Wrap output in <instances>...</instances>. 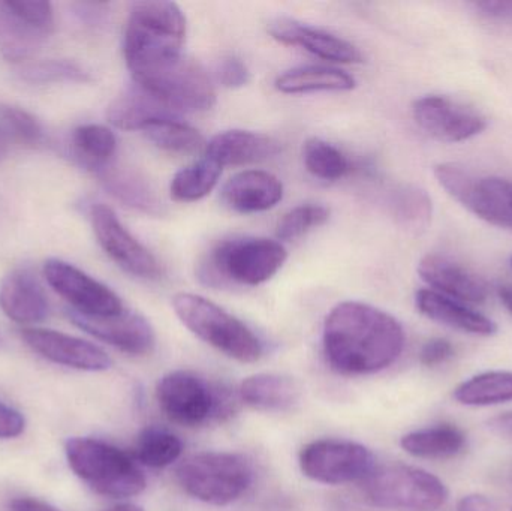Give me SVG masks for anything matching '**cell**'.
<instances>
[{
	"mask_svg": "<svg viewBox=\"0 0 512 511\" xmlns=\"http://www.w3.org/2000/svg\"><path fill=\"white\" fill-rule=\"evenodd\" d=\"M324 353L334 371L369 375L393 365L405 348L402 324L382 309L361 302L334 306L325 318Z\"/></svg>",
	"mask_w": 512,
	"mask_h": 511,
	"instance_id": "cell-1",
	"label": "cell"
},
{
	"mask_svg": "<svg viewBox=\"0 0 512 511\" xmlns=\"http://www.w3.org/2000/svg\"><path fill=\"white\" fill-rule=\"evenodd\" d=\"M186 29L185 14L177 3L147 0L132 5L123 53L134 83H150L185 57Z\"/></svg>",
	"mask_w": 512,
	"mask_h": 511,
	"instance_id": "cell-2",
	"label": "cell"
},
{
	"mask_svg": "<svg viewBox=\"0 0 512 511\" xmlns=\"http://www.w3.org/2000/svg\"><path fill=\"white\" fill-rule=\"evenodd\" d=\"M66 459L75 476L96 494L108 498L137 497L147 486L143 471L134 459L95 438H71L65 444Z\"/></svg>",
	"mask_w": 512,
	"mask_h": 511,
	"instance_id": "cell-3",
	"label": "cell"
},
{
	"mask_svg": "<svg viewBox=\"0 0 512 511\" xmlns=\"http://www.w3.org/2000/svg\"><path fill=\"white\" fill-rule=\"evenodd\" d=\"M176 480L195 500L224 507L248 492L254 482V468L239 453L203 452L180 462Z\"/></svg>",
	"mask_w": 512,
	"mask_h": 511,
	"instance_id": "cell-4",
	"label": "cell"
},
{
	"mask_svg": "<svg viewBox=\"0 0 512 511\" xmlns=\"http://www.w3.org/2000/svg\"><path fill=\"white\" fill-rule=\"evenodd\" d=\"M173 308L179 320L201 341L230 359L255 363L261 359L262 344L258 336L239 318L198 294L179 293Z\"/></svg>",
	"mask_w": 512,
	"mask_h": 511,
	"instance_id": "cell-5",
	"label": "cell"
},
{
	"mask_svg": "<svg viewBox=\"0 0 512 511\" xmlns=\"http://www.w3.org/2000/svg\"><path fill=\"white\" fill-rule=\"evenodd\" d=\"M156 398L165 416L186 428L222 420L236 411V399L230 392L191 371H174L164 375L156 387Z\"/></svg>",
	"mask_w": 512,
	"mask_h": 511,
	"instance_id": "cell-6",
	"label": "cell"
},
{
	"mask_svg": "<svg viewBox=\"0 0 512 511\" xmlns=\"http://www.w3.org/2000/svg\"><path fill=\"white\" fill-rule=\"evenodd\" d=\"M372 506L394 511H435L444 506L448 489L429 471L409 465L375 468L364 480Z\"/></svg>",
	"mask_w": 512,
	"mask_h": 511,
	"instance_id": "cell-7",
	"label": "cell"
},
{
	"mask_svg": "<svg viewBox=\"0 0 512 511\" xmlns=\"http://www.w3.org/2000/svg\"><path fill=\"white\" fill-rule=\"evenodd\" d=\"M288 258L279 240L240 237L219 243L209 258L210 273L234 284L256 285L270 281Z\"/></svg>",
	"mask_w": 512,
	"mask_h": 511,
	"instance_id": "cell-8",
	"label": "cell"
},
{
	"mask_svg": "<svg viewBox=\"0 0 512 511\" xmlns=\"http://www.w3.org/2000/svg\"><path fill=\"white\" fill-rule=\"evenodd\" d=\"M301 473L322 485L364 482L375 471V456L363 444L318 440L300 452Z\"/></svg>",
	"mask_w": 512,
	"mask_h": 511,
	"instance_id": "cell-9",
	"label": "cell"
},
{
	"mask_svg": "<svg viewBox=\"0 0 512 511\" xmlns=\"http://www.w3.org/2000/svg\"><path fill=\"white\" fill-rule=\"evenodd\" d=\"M54 30L53 6L39 0L0 2V53L23 62L44 47Z\"/></svg>",
	"mask_w": 512,
	"mask_h": 511,
	"instance_id": "cell-10",
	"label": "cell"
},
{
	"mask_svg": "<svg viewBox=\"0 0 512 511\" xmlns=\"http://www.w3.org/2000/svg\"><path fill=\"white\" fill-rule=\"evenodd\" d=\"M44 276L50 287L87 317H113L125 311L122 299L111 288L62 260H48Z\"/></svg>",
	"mask_w": 512,
	"mask_h": 511,
	"instance_id": "cell-11",
	"label": "cell"
},
{
	"mask_svg": "<svg viewBox=\"0 0 512 511\" xmlns=\"http://www.w3.org/2000/svg\"><path fill=\"white\" fill-rule=\"evenodd\" d=\"M417 125L442 143H462L486 131L487 119L465 102L444 95H427L412 105Z\"/></svg>",
	"mask_w": 512,
	"mask_h": 511,
	"instance_id": "cell-12",
	"label": "cell"
},
{
	"mask_svg": "<svg viewBox=\"0 0 512 511\" xmlns=\"http://www.w3.org/2000/svg\"><path fill=\"white\" fill-rule=\"evenodd\" d=\"M90 221L99 245L120 269L141 279H158L162 275L155 255L126 230L111 207L95 204Z\"/></svg>",
	"mask_w": 512,
	"mask_h": 511,
	"instance_id": "cell-13",
	"label": "cell"
},
{
	"mask_svg": "<svg viewBox=\"0 0 512 511\" xmlns=\"http://www.w3.org/2000/svg\"><path fill=\"white\" fill-rule=\"evenodd\" d=\"M144 89L158 96L174 113H200L215 107L216 90L212 78L197 60L183 57Z\"/></svg>",
	"mask_w": 512,
	"mask_h": 511,
	"instance_id": "cell-14",
	"label": "cell"
},
{
	"mask_svg": "<svg viewBox=\"0 0 512 511\" xmlns=\"http://www.w3.org/2000/svg\"><path fill=\"white\" fill-rule=\"evenodd\" d=\"M69 318L99 341L132 356H146L155 348L156 335L152 324L137 312L125 311L113 317H87L69 311Z\"/></svg>",
	"mask_w": 512,
	"mask_h": 511,
	"instance_id": "cell-15",
	"label": "cell"
},
{
	"mask_svg": "<svg viewBox=\"0 0 512 511\" xmlns=\"http://www.w3.org/2000/svg\"><path fill=\"white\" fill-rule=\"evenodd\" d=\"M21 338L39 356L66 368L102 372L113 365L110 356L98 345L65 333L30 327L21 332Z\"/></svg>",
	"mask_w": 512,
	"mask_h": 511,
	"instance_id": "cell-16",
	"label": "cell"
},
{
	"mask_svg": "<svg viewBox=\"0 0 512 511\" xmlns=\"http://www.w3.org/2000/svg\"><path fill=\"white\" fill-rule=\"evenodd\" d=\"M454 198L483 221L512 230V182L472 173L459 183Z\"/></svg>",
	"mask_w": 512,
	"mask_h": 511,
	"instance_id": "cell-17",
	"label": "cell"
},
{
	"mask_svg": "<svg viewBox=\"0 0 512 511\" xmlns=\"http://www.w3.org/2000/svg\"><path fill=\"white\" fill-rule=\"evenodd\" d=\"M267 30L280 44L304 48L321 59L339 63L363 62V54L352 42L300 21L277 18L268 24Z\"/></svg>",
	"mask_w": 512,
	"mask_h": 511,
	"instance_id": "cell-18",
	"label": "cell"
},
{
	"mask_svg": "<svg viewBox=\"0 0 512 511\" xmlns=\"http://www.w3.org/2000/svg\"><path fill=\"white\" fill-rule=\"evenodd\" d=\"M418 275L436 293L462 303H484L489 297L481 276L442 255H426L418 264Z\"/></svg>",
	"mask_w": 512,
	"mask_h": 511,
	"instance_id": "cell-19",
	"label": "cell"
},
{
	"mask_svg": "<svg viewBox=\"0 0 512 511\" xmlns=\"http://www.w3.org/2000/svg\"><path fill=\"white\" fill-rule=\"evenodd\" d=\"M282 198V182L268 171H242L231 177L222 188L225 206L239 213L267 212L276 207Z\"/></svg>",
	"mask_w": 512,
	"mask_h": 511,
	"instance_id": "cell-20",
	"label": "cell"
},
{
	"mask_svg": "<svg viewBox=\"0 0 512 511\" xmlns=\"http://www.w3.org/2000/svg\"><path fill=\"white\" fill-rule=\"evenodd\" d=\"M0 308L18 324L41 323L48 315V300L30 270L17 269L0 284Z\"/></svg>",
	"mask_w": 512,
	"mask_h": 511,
	"instance_id": "cell-21",
	"label": "cell"
},
{
	"mask_svg": "<svg viewBox=\"0 0 512 511\" xmlns=\"http://www.w3.org/2000/svg\"><path fill=\"white\" fill-rule=\"evenodd\" d=\"M204 150H206L204 156L224 168L227 165L236 167V165L267 161L280 152V144L274 138L259 134V132L233 129V131L215 135L206 144Z\"/></svg>",
	"mask_w": 512,
	"mask_h": 511,
	"instance_id": "cell-22",
	"label": "cell"
},
{
	"mask_svg": "<svg viewBox=\"0 0 512 511\" xmlns=\"http://www.w3.org/2000/svg\"><path fill=\"white\" fill-rule=\"evenodd\" d=\"M415 306L429 320L459 332L478 336H492L498 332L495 321L486 315L469 308L466 303L442 296L433 290L418 291L415 294Z\"/></svg>",
	"mask_w": 512,
	"mask_h": 511,
	"instance_id": "cell-23",
	"label": "cell"
},
{
	"mask_svg": "<svg viewBox=\"0 0 512 511\" xmlns=\"http://www.w3.org/2000/svg\"><path fill=\"white\" fill-rule=\"evenodd\" d=\"M108 122L125 131H144L150 123L168 117H179L158 96L132 83L123 89L111 102L107 111Z\"/></svg>",
	"mask_w": 512,
	"mask_h": 511,
	"instance_id": "cell-24",
	"label": "cell"
},
{
	"mask_svg": "<svg viewBox=\"0 0 512 511\" xmlns=\"http://www.w3.org/2000/svg\"><path fill=\"white\" fill-rule=\"evenodd\" d=\"M240 399L259 411H288L298 404L301 387L292 377L256 374L246 378L239 389Z\"/></svg>",
	"mask_w": 512,
	"mask_h": 511,
	"instance_id": "cell-25",
	"label": "cell"
},
{
	"mask_svg": "<svg viewBox=\"0 0 512 511\" xmlns=\"http://www.w3.org/2000/svg\"><path fill=\"white\" fill-rule=\"evenodd\" d=\"M357 84L346 71L333 66L309 65L289 69L276 78L274 86L288 95L313 92H348Z\"/></svg>",
	"mask_w": 512,
	"mask_h": 511,
	"instance_id": "cell-26",
	"label": "cell"
},
{
	"mask_svg": "<svg viewBox=\"0 0 512 511\" xmlns=\"http://www.w3.org/2000/svg\"><path fill=\"white\" fill-rule=\"evenodd\" d=\"M96 176L120 203L150 215H159L162 212V201H159L152 185L140 174L110 164L98 171Z\"/></svg>",
	"mask_w": 512,
	"mask_h": 511,
	"instance_id": "cell-27",
	"label": "cell"
},
{
	"mask_svg": "<svg viewBox=\"0 0 512 511\" xmlns=\"http://www.w3.org/2000/svg\"><path fill=\"white\" fill-rule=\"evenodd\" d=\"M400 446L418 459L442 461L460 455L466 447V435L456 426L441 425L406 434Z\"/></svg>",
	"mask_w": 512,
	"mask_h": 511,
	"instance_id": "cell-28",
	"label": "cell"
},
{
	"mask_svg": "<svg viewBox=\"0 0 512 511\" xmlns=\"http://www.w3.org/2000/svg\"><path fill=\"white\" fill-rule=\"evenodd\" d=\"M116 150V135L107 126L83 125L72 132L75 159L95 174L113 164Z\"/></svg>",
	"mask_w": 512,
	"mask_h": 511,
	"instance_id": "cell-29",
	"label": "cell"
},
{
	"mask_svg": "<svg viewBox=\"0 0 512 511\" xmlns=\"http://www.w3.org/2000/svg\"><path fill=\"white\" fill-rule=\"evenodd\" d=\"M454 399L466 407H490L512 401V372L490 371L475 375L456 387Z\"/></svg>",
	"mask_w": 512,
	"mask_h": 511,
	"instance_id": "cell-30",
	"label": "cell"
},
{
	"mask_svg": "<svg viewBox=\"0 0 512 511\" xmlns=\"http://www.w3.org/2000/svg\"><path fill=\"white\" fill-rule=\"evenodd\" d=\"M390 210L394 221L412 234H420L432 221L433 204L424 189L414 185L397 188L390 197Z\"/></svg>",
	"mask_w": 512,
	"mask_h": 511,
	"instance_id": "cell-31",
	"label": "cell"
},
{
	"mask_svg": "<svg viewBox=\"0 0 512 511\" xmlns=\"http://www.w3.org/2000/svg\"><path fill=\"white\" fill-rule=\"evenodd\" d=\"M222 167L204 156L200 161L182 168L171 180L170 192L173 200L194 203L203 200L218 185Z\"/></svg>",
	"mask_w": 512,
	"mask_h": 511,
	"instance_id": "cell-32",
	"label": "cell"
},
{
	"mask_svg": "<svg viewBox=\"0 0 512 511\" xmlns=\"http://www.w3.org/2000/svg\"><path fill=\"white\" fill-rule=\"evenodd\" d=\"M143 132L158 149L165 152L186 155L206 149V141L200 131L182 122L179 117L156 120L146 126Z\"/></svg>",
	"mask_w": 512,
	"mask_h": 511,
	"instance_id": "cell-33",
	"label": "cell"
},
{
	"mask_svg": "<svg viewBox=\"0 0 512 511\" xmlns=\"http://www.w3.org/2000/svg\"><path fill=\"white\" fill-rule=\"evenodd\" d=\"M183 443L167 429L147 428L135 444L134 456L149 468H167L182 456Z\"/></svg>",
	"mask_w": 512,
	"mask_h": 511,
	"instance_id": "cell-34",
	"label": "cell"
},
{
	"mask_svg": "<svg viewBox=\"0 0 512 511\" xmlns=\"http://www.w3.org/2000/svg\"><path fill=\"white\" fill-rule=\"evenodd\" d=\"M304 165L312 176L339 180L351 171V162L337 147L321 138H310L303 147Z\"/></svg>",
	"mask_w": 512,
	"mask_h": 511,
	"instance_id": "cell-35",
	"label": "cell"
},
{
	"mask_svg": "<svg viewBox=\"0 0 512 511\" xmlns=\"http://www.w3.org/2000/svg\"><path fill=\"white\" fill-rule=\"evenodd\" d=\"M328 219H330V210L321 204H303V206L294 207L277 222V240L291 242L309 233L313 228L321 227Z\"/></svg>",
	"mask_w": 512,
	"mask_h": 511,
	"instance_id": "cell-36",
	"label": "cell"
},
{
	"mask_svg": "<svg viewBox=\"0 0 512 511\" xmlns=\"http://www.w3.org/2000/svg\"><path fill=\"white\" fill-rule=\"evenodd\" d=\"M21 77L29 83L36 84L62 83V81L87 83V81L92 80L89 72L83 66L65 59L30 63L21 71Z\"/></svg>",
	"mask_w": 512,
	"mask_h": 511,
	"instance_id": "cell-37",
	"label": "cell"
},
{
	"mask_svg": "<svg viewBox=\"0 0 512 511\" xmlns=\"http://www.w3.org/2000/svg\"><path fill=\"white\" fill-rule=\"evenodd\" d=\"M3 113L8 119L9 125L14 129L20 146H36L44 138V131L39 125L38 120L27 113L23 108L12 107V105H2Z\"/></svg>",
	"mask_w": 512,
	"mask_h": 511,
	"instance_id": "cell-38",
	"label": "cell"
},
{
	"mask_svg": "<svg viewBox=\"0 0 512 511\" xmlns=\"http://www.w3.org/2000/svg\"><path fill=\"white\" fill-rule=\"evenodd\" d=\"M219 83L227 89H240L251 81V72L243 60L236 56H227L219 62L218 72Z\"/></svg>",
	"mask_w": 512,
	"mask_h": 511,
	"instance_id": "cell-39",
	"label": "cell"
},
{
	"mask_svg": "<svg viewBox=\"0 0 512 511\" xmlns=\"http://www.w3.org/2000/svg\"><path fill=\"white\" fill-rule=\"evenodd\" d=\"M453 356L454 348L450 341L442 338L430 339V341L426 342L423 348H421L420 362L423 363L424 366L433 368V366L442 365V363L447 362V360H450Z\"/></svg>",
	"mask_w": 512,
	"mask_h": 511,
	"instance_id": "cell-40",
	"label": "cell"
},
{
	"mask_svg": "<svg viewBox=\"0 0 512 511\" xmlns=\"http://www.w3.org/2000/svg\"><path fill=\"white\" fill-rule=\"evenodd\" d=\"M26 428V420L20 411L0 402V440L20 437Z\"/></svg>",
	"mask_w": 512,
	"mask_h": 511,
	"instance_id": "cell-41",
	"label": "cell"
},
{
	"mask_svg": "<svg viewBox=\"0 0 512 511\" xmlns=\"http://www.w3.org/2000/svg\"><path fill=\"white\" fill-rule=\"evenodd\" d=\"M475 11L481 18L487 21H512V2H478L474 3Z\"/></svg>",
	"mask_w": 512,
	"mask_h": 511,
	"instance_id": "cell-42",
	"label": "cell"
},
{
	"mask_svg": "<svg viewBox=\"0 0 512 511\" xmlns=\"http://www.w3.org/2000/svg\"><path fill=\"white\" fill-rule=\"evenodd\" d=\"M457 511H498V506L486 495L472 494L459 501Z\"/></svg>",
	"mask_w": 512,
	"mask_h": 511,
	"instance_id": "cell-43",
	"label": "cell"
},
{
	"mask_svg": "<svg viewBox=\"0 0 512 511\" xmlns=\"http://www.w3.org/2000/svg\"><path fill=\"white\" fill-rule=\"evenodd\" d=\"M18 143L17 135H15L14 129L9 125L8 119H6L5 113H3L2 105H0V161L6 158L12 147Z\"/></svg>",
	"mask_w": 512,
	"mask_h": 511,
	"instance_id": "cell-44",
	"label": "cell"
},
{
	"mask_svg": "<svg viewBox=\"0 0 512 511\" xmlns=\"http://www.w3.org/2000/svg\"><path fill=\"white\" fill-rule=\"evenodd\" d=\"M11 511H60L45 501L36 500V498H17L9 504Z\"/></svg>",
	"mask_w": 512,
	"mask_h": 511,
	"instance_id": "cell-45",
	"label": "cell"
},
{
	"mask_svg": "<svg viewBox=\"0 0 512 511\" xmlns=\"http://www.w3.org/2000/svg\"><path fill=\"white\" fill-rule=\"evenodd\" d=\"M490 431L495 432L499 437L512 440V413L502 414V416L493 417L487 422Z\"/></svg>",
	"mask_w": 512,
	"mask_h": 511,
	"instance_id": "cell-46",
	"label": "cell"
},
{
	"mask_svg": "<svg viewBox=\"0 0 512 511\" xmlns=\"http://www.w3.org/2000/svg\"><path fill=\"white\" fill-rule=\"evenodd\" d=\"M499 299L508 312L512 315V287L511 285H502L498 290Z\"/></svg>",
	"mask_w": 512,
	"mask_h": 511,
	"instance_id": "cell-47",
	"label": "cell"
},
{
	"mask_svg": "<svg viewBox=\"0 0 512 511\" xmlns=\"http://www.w3.org/2000/svg\"><path fill=\"white\" fill-rule=\"evenodd\" d=\"M104 511H146L141 506H137V504H119V506L111 507V509H107Z\"/></svg>",
	"mask_w": 512,
	"mask_h": 511,
	"instance_id": "cell-48",
	"label": "cell"
},
{
	"mask_svg": "<svg viewBox=\"0 0 512 511\" xmlns=\"http://www.w3.org/2000/svg\"><path fill=\"white\" fill-rule=\"evenodd\" d=\"M511 267H512V257H511Z\"/></svg>",
	"mask_w": 512,
	"mask_h": 511,
	"instance_id": "cell-49",
	"label": "cell"
},
{
	"mask_svg": "<svg viewBox=\"0 0 512 511\" xmlns=\"http://www.w3.org/2000/svg\"><path fill=\"white\" fill-rule=\"evenodd\" d=\"M511 511H512V509H511Z\"/></svg>",
	"mask_w": 512,
	"mask_h": 511,
	"instance_id": "cell-50",
	"label": "cell"
}]
</instances>
